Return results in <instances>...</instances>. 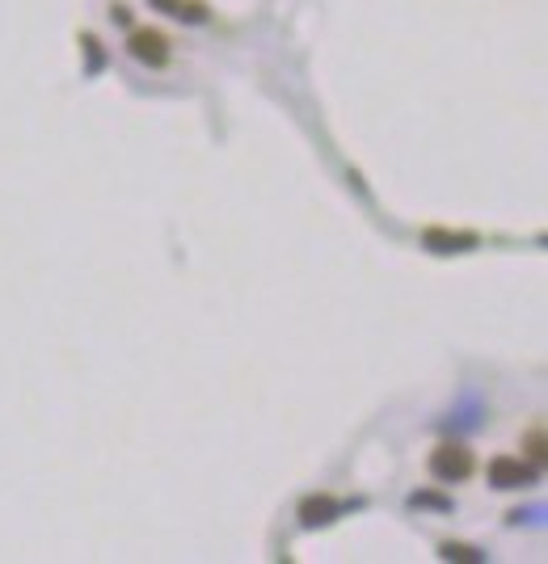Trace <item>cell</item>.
<instances>
[{
    "label": "cell",
    "instance_id": "4",
    "mask_svg": "<svg viewBox=\"0 0 548 564\" xmlns=\"http://www.w3.org/2000/svg\"><path fill=\"white\" fill-rule=\"evenodd\" d=\"M422 245H427V249H434V253H469V249H477V232L427 228V232H422Z\"/></svg>",
    "mask_w": 548,
    "mask_h": 564
},
{
    "label": "cell",
    "instance_id": "3",
    "mask_svg": "<svg viewBox=\"0 0 548 564\" xmlns=\"http://www.w3.org/2000/svg\"><path fill=\"white\" fill-rule=\"evenodd\" d=\"M127 51H131L140 64H148V68H165L169 64V39L161 30H136V34L127 39Z\"/></svg>",
    "mask_w": 548,
    "mask_h": 564
},
{
    "label": "cell",
    "instance_id": "1",
    "mask_svg": "<svg viewBox=\"0 0 548 564\" xmlns=\"http://www.w3.org/2000/svg\"><path fill=\"white\" fill-rule=\"evenodd\" d=\"M430 476L443 480V485H460L473 476V451L460 447V443H443V447L430 451Z\"/></svg>",
    "mask_w": 548,
    "mask_h": 564
},
{
    "label": "cell",
    "instance_id": "6",
    "mask_svg": "<svg viewBox=\"0 0 548 564\" xmlns=\"http://www.w3.org/2000/svg\"><path fill=\"white\" fill-rule=\"evenodd\" d=\"M337 510H342V506H337L334 497H304V501H300V522H304V527H325V522L337 518Z\"/></svg>",
    "mask_w": 548,
    "mask_h": 564
},
{
    "label": "cell",
    "instance_id": "2",
    "mask_svg": "<svg viewBox=\"0 0 548 564\" xmlns=\"http://www.w3.org/2000/svg\"><path fill=\"white\" fill-rule=\"evenodd\" d=\"M536 476H540V468L531 459H519V455L490 459V485L494 489H527V485H536Z\"/></svg>",
    "mask_w": 548,
    "mask_h": 564
},
{
    "label": "cell",
    "instance_id": "7",
    "mask_svg": "<svg viewBox=\"0 0 548 564\" xmlns=\"http://www.w3.org/2000/svg\"><path fill=\"white\" fill-rule=\"evenodd\" d=\"M439 552H443L448 561H481V552H477V547H464V543H443Z\"/></svg>",
    "mask_w": 548,
    "mask_h": 564
},
{
    "label": "cell",
    "instance_id": "5",
    "mask_svg": "<svg viewBox=\"0 0 548 564\" xmlns=\"http://www.w3.org/2000/svg\"><path fill=\"white\" fill-rule=\"evenodd\" d=\"M157 13H169V18H178V22H191V25H203L212 18V9L203 4V0H148Z\"/></svg>",
    "mask_w": 548,
    "mask_h": 564
}]
</instances>
